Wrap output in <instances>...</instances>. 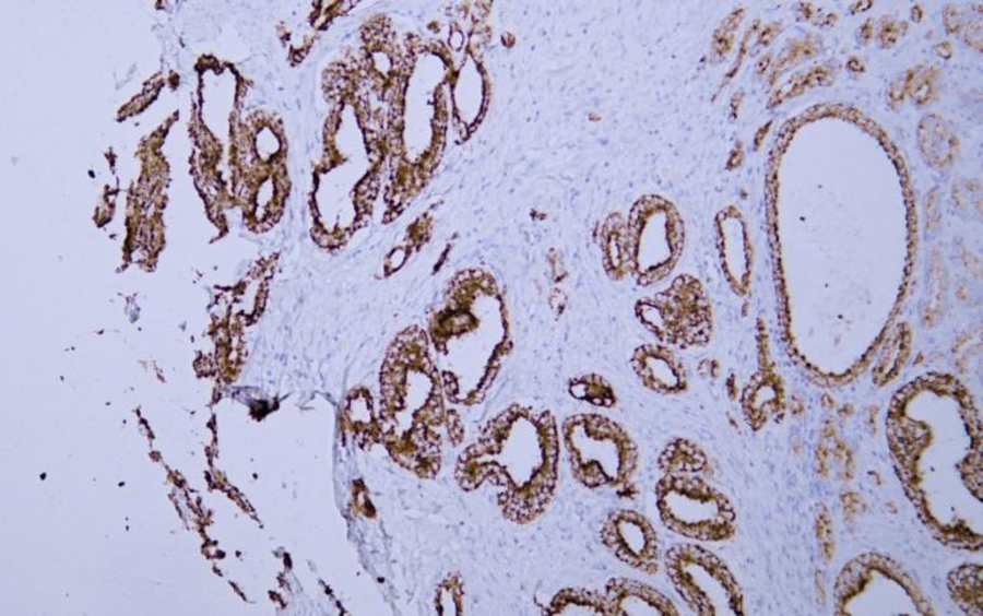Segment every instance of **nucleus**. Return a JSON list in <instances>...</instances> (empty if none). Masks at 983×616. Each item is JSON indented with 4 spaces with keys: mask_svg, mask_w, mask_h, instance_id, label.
<instances>
[{
    "mask_svg": "<svg viewBox=\"0 0 983 616\" xmlns=\"http://www.w3.org/2000/svg\"><path fill=\"white\" fill-rule=\"evenodd\" d=\"M548 616H611L604 594L587 589H565L558 592L545 607Z\"/></svg>",
    "mask_w": 983,
    "mask_h": 616,
    "instance_id": "9b49d317",
    "label": "nucleus"
},
{
    "mask_svg": "<svg viewBox=\"0 0 983 616\" xmlns=\"http://www.w3.org/2000/svg\"><path fill=\"white\" fill-rule=\"evenodd\" d=\"M778 34H779V26L775 25V23H774V26H769L767 29L763 31V33L761 35V42H763V44L768 46V44H770L772 40H774V38L778 36Z\"/></svg>",
    "mask_w": 983,
    "mask_h": 616,
    "instance_id": "a211bd4d",
    "label": "nucleus"
},
{
    "mask_svg": "<svg viewBox=\"0 0 983 616\" xmlns=\"http://www.w3.org/2000/svg\"><path fill=\"white\" fill-rule=\"evenodd\" d=\"M658 467L663 475H700L708 472L709 463L696 443L674 439L661 451Z\"/></svg>",
    "mask_w": 983,
    "mask_h": 616,
    "instance_id": "9d476101",
    "label": "nucleus"
},
{
    "mask_svg": "<svg viewBox=\"0 0 983 616\" xmlns=\"http://www.w3.org/2000/svg\"><path fill=\"white\" fill-rule=\"evenodd\" d=\"M933 80L934 74H932V72H927L920 76L917 82L912 80L910 88H912V95H914V98L919 104H926L927 100H931L934 91Z\"/></svg>",
    "mask_w": 983,
    "mask_h": 616,
    "instance_id": "2eb2a0df",
    "label": "nucleus"
},
{
    "mask_svg": "<svg viewBox=\"0 0 983 616\" xmlns=\"http://www.w3.org/2000/svg\"><path fill=\"white\" fill-rule=\"evenodd\" d=\"M603 249L608 276L620 280L630 272L628 228L619 215L608 220L603 229Z\"/></svg>",
    "mask_w": 983,
    "mask_h": 616,
    "instance_id": "f8f14e48",
    "label": "nucleus"
},
{
    "mask_svg": "<svg viewBox=\"0 0 983 616\" xmlns=\"http://www.w3.org/2000/svg\"><path fill=\"white\" fill-rule=\"evenodd\" d=\"M982 567L966 566L951 572L949 588L958 605L971 615L982 614Z\"/></svg>",
    "mask_w": 983,
    "mask_h": 616,
    "instance_id": "ddd939ff",
    "label": "nucleus"
},
{
    "mask_svg": "<svg viewBox=\"0 0 983 616\" xmlns=\"http://www.w3.org/2000/svg\"><path fill=\"white\" fill-rule=\"evenodd\" d=\"M938 51L940 52L941 57L949 58L950 54H951L950 44H947V43L940 44L938 46Z\"/></svg>",
    "mask_w": 983,
    "mask_h": 616,
    "instance_id": "aec40b11",
    "label": "nucleus"
},
{
    "mask_svg": "<svg viewBox=\"0 0 983 616\" xmlns=\"http://www.w3.org/2000/svg\"><path fill=\"white\" fill-rule=\"evenodd\" d=\"M631 369L641 383L661 395H677L688 391V374L671 347L655 345L639 346L630 358Z\"/></svg>",
    "mask_w": 983,
    "mask_h": 616,
    "instance_id": "6e6552de",
    "label": "nucleus"
},
{
    "mask_svg": "<svg viewBox=\"0 0 983 616\" xmlns=\"http://www.w3.org/2000/svg\"><path fill=\"white\" fill-rule=\"evenodd\" d=\"M568 392L575 400L600 408H613L618 403L614 388L597 374H587L568 381Z\"/></svg>",
    "mask_w": 983,
    "mask_h": 616,
    "instance_id": "4468645a",
    "label": "nucleus"
},
{
    "mask_svg": "<svg viewBox=\"0 0 983 616\" xmlns=\"http://www.w3.org/2000/svg\"><path fill=\"white\" fill-rule=\"evenodd\" d=\"M861 34L863 44H867L871 40L873 34V26L871 25V21L865 23Z\"/></svg>",
    "mask_w": 983,
    "mask_h": 616,
    "instance_id": "6ab92c4d",
    "label": "nucleus"
},
{
    "mask_svg": "<svg viewBox=\"0 0 983 616\" xmlns=\"http://www.w3.org/2000/svg\"><path fill=\"white\" fill-rule=\"evenodd\" d=\"M660 518L671 532L701 542L729 541L736 513L729 498L699 475H663L655 486Z\"/></svg>",
    "mask_w": 983,
    "mask_h": 616,
    "instance_id": "7ed1b4c3",
    "label": "nucleus"
},
{
    "mask_svg": "<svg viewBox=\"0 0 983 616\" xmlns=\"http://www.w3.org/2000/svg\"><path fill=\"white\" fill-rule=\"evenodd\" d=\"M637 321L662 345L690 350L708 345L713 332L703 286L690 276H680L665 291L636 303Z\"/></svg>",
    "mask_w": 983,
    "mask_h": 616,
    "instance_id": "20e7f679",
    "label": "nucleus"
},
{
    "mask_svg": "<svg viewBox=\"0 0 983 616\" xmlns=\"http://www.w3.org/2000/svg\"><path fill=\"white\" fill-rule=\"evenodd\" d=\"M900 35V26L896 22L888 21L880 31V40L885 46H892Z\"/></svg>",
    "mask_w": 983,
    "mask_h": 616,
    "instance_id": "dca6fc26",
    "label": "nucleus"
},
{
    "mask_svg": "<svg viewBox=\"0 0 983 616\" xmlns=\"http://www.w3.org/2000/svg\"><path fill=\"white\" fill-rule=\"evenodd\" d=\"M561 438L573 477L587 488L621 487L637 471V443L611 418L594 413L568 417Z\"/></svg>",
    "mask_w": 983,
    "mask_h": 616,
    "instance_id": "f03ea898",
    "label": "nucleus"
},
{
    "mask_svg": "<svg viewBox=\"0 0 983 616\" xmlns=\"http://www.w3.org/2000/svg\"><path fill=\"white\" fill-rule=\"evenodd\" d=\"M628 228L630 274L650 286L673 272L683 251L680 216L668 201L646 197L631 210Z\"/></svg>",
    "mask_w": 983,
    "mask_h": 616,
    "instance_id": "423d86ee",
    "label": "nucleus"
},
{
    "mask_svg": "<svg viewBox=\"0 0 983 616\" xmlns=\"http://www.w3.org/2000/svg\"><path fill=\"white\" fill-rule=\"evenodd\" d=\"M604 595L611 616L680 615L667 596L642 582L612 579L606 583Z\"/></svg>",
    "mask_w": 983,
    "mask_h": 616,
    "instance_id": "1a4fd4ad",
    "label": "nucleus"
},
{
    "mask_svg": "<svg viewBox=\"0 0 983 616\" xmlns=\"http://www.w3.org/2000/svg\"><path fill=\"white\" fill-rule=\"evenodd\" d=\"M549 303H550V308L553 310L554 316L559 318L561 315L565 313V310L567 308V298L564 293L554 292L550 295Z\"/></svg>",
    "mask_w": 983,
    "mask_h": 616,
    "instance_id": "f3484780",
    "label": "nucleus"
},
{
    "mask_svg": "<svg viewBox=\"0 0 983 616\" xmlns=\"http://www.w3.org/2000/svg\"><path fill=\"white\" fill-rule=\"evenodd\" d=\"M604 547L636 571L653 576L660 569L658 533L643 514L616 510L608 514L600 532Z\"/></svg>",
    "mask_w": 983,
    "mask_h": 616,
    "instance_id": "0eeeda50",
    "label": "nucleus"
},
{
    "mask_svg": "<svg viewBox=\"0 0 983 616\" xmlns=\"http://www.w3.org/2000/svg\"><path fill=\"white\" fill-rule=\"evenodd\" d=\"M559 457L556 416L513 404L463 452L457 479L465 490L489 483L498 490L504 517L526 525L542 517L556 494Z\"/></svg>",
    "mask_w": 983,
    "mask_h": 616,
    "instance_id": "f257e3e1",
    "label": "nucleus"
},
{
    "mask_svg": "<svg viewBox=\"0 0 983 616\" xmlns=\"http://www.w3.org/2000/svg\"><path fill=\"white\" fill-rule=\"evenodd\" d=\"M667 577L690 609L700 616L744 615V597L723 561L694 544H678L665 556Z\"/></svg>",
    "mask_w": 983,
    "mask_h": 616,
    "instance_id": "39448f33",
    "label": "nucleus"
}]
</instances>
